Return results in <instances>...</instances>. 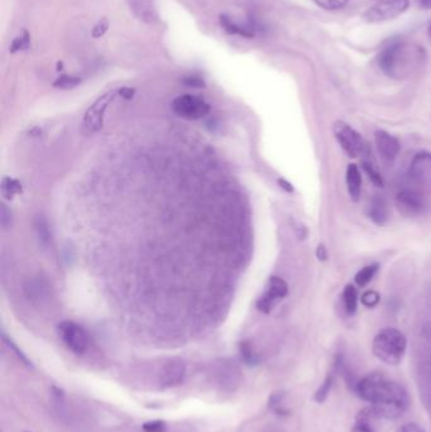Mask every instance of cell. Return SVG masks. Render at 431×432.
I'll list each match as a JSON object with an SVG mask.
<instances>
[{"mask_svg":"<svg viewBox=\"0 0 431 432\" xmlns=\"http://www.w3.org/2000/svg\"><path fill=\"white\" fill-rule=\"evenodd\" d=\"M424 51L403 41H392L378 55L381 71L392 79H403L420 64Z\"/></svg>","mask_w":431,"mask_h":432,"instance_id":"7a4b0ae2","label":"cell"},{"mask_svg":"<svg viewBox=\"0 0 431 432\" xmlns=\"http://www.w3.org/2000/svg\"><path fill=\"white\" fill-rule=\"evenodd\" d=\"M211 377L216 386L227 393L236 392L243 379L237 364L228 359L219 360L213 364Z\"/></svg>","mask_w":431,"mask_h":432,"instance_id":"277c9868","label":"cell"},{"mask_svg":"<svg viewBox=\"0 0 431 432\" xmlns=\"http://www.w3.org/2000/svg\"><path fill=\"white\" fill-rule=\"evenodd\" d=\"M173 111L188 120H196L206 116L210 111L208 102L194 96V95H181L176 98L173 102Z\"/></svg>","mask_w":431,"mask_h":432,"instance_id":"9c48e42d","label":"cell"},{"mask_svg":"<svg viewBox=\"0 0 431 432\" xmlns=\"http://www.w3.org/2000/svg\"><path fill=\"white\" fill-rule=\"evenodd\" d=\"M343 303L348 315H354L358 307V292L353 285H346L343 292Z\"/></svg>","mask_w":431,"mask_h":432,"instance_id":"ac0fdd59","label":"cell"},{"mask_svg":"<svg viewBox=\"0 0 431 432\" xmlns=\"http://www.w3.org/2000/svg\"><path fill=\"white\" fill-rule=\"evenodd\" d=\"M285 396L282 393H274L270 398V402H268V407L277 415H288V411L285 407Z\"/></svg>","mask_w":431,"mask_h":432,"instance_id":"cb8c5ba5","label":"cell"},{"mask_svg":"<svg viewBox=\"0 0 431 432\" xmlns=\"http://www.w3.org/2000/svg\"><path fill=\"white\" fill-rule=\"evenodd\" d=\"M35 226H36L37 238L39 240V244L44 246V248L49 246V244H50L51 233L47 220L44 219V216H37Z\"/></svg>","mask_w":431,"mask_h":432,"instance_id":"d6986e66","label":"cell"},{"mask_svg":"<svg viewBox=\"0 0 431 432\" xmlns=\"http://www.w3.org/2000/svg\"><path fill=\"white\" fill-rule=\"evenodd\" d=\"M406 338L403 332L394 327H386L378 332L373 339V354L378 359L397 366L401 363L406 353Z\"/></svg>","mask_w":431,"mask_h":432,"instance_id":"3957f363","label":"cell"},{"mask_svg":"<svg viewBox=\"0 0 431 432\" xmlns=\"http://www.w3.org/2000/svg\"><path fill=\"white\" fill-rule=\"evenodd\" d=\"M409 176L423 192H431V153L420 152L411 161Z\"/></svg>","mask_w":431,"mask_h":432,"instance_id":"ba28073f","label":"cell"},{"mask_svg":"<svg viewBox=\"0 0 431 432\" xmlns=\"http://www.w3.org/2000/svg\"><path fill=\"white\" fill-rule=\"evenodd\" d=\"M186 85L188 87H205V82L204 80L199 79V78H187V79L182 80Z\"/></svg>","mask_w":431,"mask_h":432,"instance_id":"8d00e7d4","label":"cell"},{"mask_svg":"<svg viewBox=\"0 0 431 432\" xmlns=\"http://www.w3.org/2000/svg\"><path fill=\"white\" fill-rule=\"evenodd\" d=\"M333 132L340 147L349 157L355 159L366 153L367 145L364 139L357 130L353 129L349 124L338 120L334 123Z\"/></svg>","mask_w":431,"mask_h":432,"instance_id":"8992f818","label":"cell"},{"mask_svg":"<svg viewBox=\"0 0 431 432\" xmlns=\"http://www.w3.org/2000/svg\"><path fill=\"white\" fill-rule=\"evenodd\" d=\"M368 216L376 225L381 226L383 224L387 223V202L385 201V199L376 196L371 200L368 205Z\"/></svg>","mask_w":431,"mask_h":432,"instance_id":"e0dca14e","label":"cell"},{"mask_svg":"<svg viewBox=\"0 0 431 432\" xmlns=\"http://www.w3.org/2000/svg\"><path fill=\"white\" fill-rule=\"evenodd\" d=\"M114 93H107V94L100 96L98 100L94 102L93 105L89 108V110L84 118V123L87 125V128L91 132H96L103 127V118L105 114V110L109 107V104L114 99Z\"/></svg>","mask_w":431,"mask_h":432,"instance_id":"4fadbf2b","label":"cell"},{"mask_svg":"<svg viewBox=\"0 0 431 432\" xmlns=\"http://www.w3.org/2000/svg\"><path fill=\"white\" fill-rule=\"evenodd\" d=\"M346 188L348 194L351 196L353 201H358L362 195V176H360V168L351 163L346 167Z\"/></svg>","mask_w":431,"mask_h":432,"instance_id":"2e32d148","label":"cell"},{"mask_svg":"<svg viewBox=\"0 0 431 432\" xmlns=\"http://www.w3.org/2000/svg\"><path fill=\"white\" fill-rule=\"evenodd\" d=\"M374 141L377 150L380 152L382 159H385L388 163H392L401 150L400 142L397 141V138L391 136L385 130H376L374 133Z\"/></svg>","mask_w":431,"mask_h":432,"instance_id":"5bb4252c","label":"cell"},{"mask_svg":"<svg viewBox=\"0 0 431 432\" xmlns=\"http://www.w3.org/2000/svg\"><path fill=\"white\" fill-rule=\"evenodd\" d=\"M60 336L64 340L66 346L76 355L87 353L89 348V335L84 327L72 321H64L58 325Z\"/></svg>","mask_w":431,"mask_h":432,"instance_id":"52a82bcc","label":"cell"},{"mask_svg":"<svg viewBox=\"0 0 431 432\" xmlns=\"http://www.w3.org/2000/svg\"><path fill=\"white\" fill-rule=\"evenodd\" d=\"M317 258L322 260L326 258V251H325L324 245H319V248H317Z\"/></svg>","mask_w":431,"mask_h":432,"instance_id":"f35d334b","label":"cell"},{"mask_svg":"<svg viewBox=\"0 0 431 432\" xmlns=\"http://www.w3.org/2000/svg\"><path fill=\"white\" fill-rule=\"evenodd\" d=\"M108 28V19H105V18H104V19H100L99 22L95 24V27H94L93 30H91V36H93L94 38H101V37L107 33Z\"/></svg>","mask_w":431,"mask_h":432,"instance_id":"836d02e7","label":"cell"},{"mask_svg":"<svg viewBox=\"0 0 431 432\" xmlns=\"http://www.w3.org/2000/svg\"><path fill=\"white\" fill-rule=\"evenodd\" d=\"M288 294V283L280 277H271L267 285L266 292L257 301V309L263 314H268Z\"/></svg>","mask_w":431,"mask_h":432,"instance_id":"8fae6325","label":"cell"},{"mask_svg":"<svg viewBox=\"0 0 431 432\" xmlns=\"http://www.w3.org/2000/svg\"><path fill=\"white\" fill-rule=\"evenodd\" d=\"M280 185H282V188H285L286 191H290V192H291V191L294 190V188H292V186H291L290 183H288L286 181L280 180Z\"/></svg>","mask_w":431,"mask_h":432,"instance_id":"60d3db41","label":"cell"},{"mask_svg":"<svg viewBox=\"0 0 431 432\" xmlns=\"http://www.w3.org/2000/svg\"><path fill=\"white\" fill-rule=\"evenodd\" d=\"M378 269H380V266H378L377 263H373V264H369V266L362 268L360 272L355 274V278H354L357 286H360V287H364V286H367L369 282L373 280V277L376 276V273L378 272Z\"/></svg>","mask_w":431,"mask_h":432,"instance_id":"ffe728a7","label":"cell"},{"mask_svg":"<svg viewBox=\"0 0 431 432\" xmlns=\"http://www.w3.org/2000/svg\"><path fill=\"white\" fill-rule=\"evenodd\" d=\"M143 432H167V424L162 420L147 421L142 425Z\"/></svg>","mask_w":431,"mask_h":432,"instance_id":"4dcf8cb0","label":"cell"},{"mask_svg":"<svg viewBox=\"0 0 431 432\" xmlns=\"http://www.w3.org/2000/svg\"><path fill=\"white\" fill-rule=\"evenodd\" d=\"M0 222L4 229H8L12 225V213L7 209L6 205H1L0 210Z\"/></svg>","mask_w":431,"mask_h":432,"instance_id":"e575fe53","label":"cell"},{"mask_svg":"<svg viewBox=\"0 0 431 432\" xmlns=\"http://www.w3.org/2000/svg\"><path fill=\"white\" fill-rule=\"evenodd\" d=\"M429 35H430V37H431V24H430V27H429Z\"/></svg>","mask_w":431,"mask_h":432,"instance_id":"7bdbcfd3","label":"cell"},{"mask_svg":"<svg viewBox=\"0 0 431 432\" xmlns=\"http://www.w3.org/2000/svg\"><path fill=\"white\" fill-rule=\"evenodd\" d=\"M130 9L143 22L155 23L159 21V15L151 0H128Z\"/></svg>","mask_w":431,"mask_h":432,"instance_id":"9a60e30c","label":"cell"},{"mask_svg":"<svg viewBox=\"0 0 431 432\" xmlns=\"http://www.w3.org/2000/svg\"><path fill=\"white\" fill-rule=\"evenodd\" d=\"M420 7L423 9H431V0H420Z\"/></svg>","mask_w":431,"mask_h":432,"instance_id":"ab89813d","label":"cell"},{"mask_svg":"<svg viewBox=\"0 0 431 432\" xmlns=\"http://www.w3.org/2000/svg\"><path fill=\"white\" fill-rule=\"evenodd\" d=\"M396 205L403 215L409 217L421 215L428 208L423 191L419 192L410 188H403L396 195Z\"/></svg>","mask_w":431,"mask_h":432,"instance_id":"30bf717a","label":"cell"},{"mask_svg":"<svg viewBox=\"0 0 431 432\" xmlns=\"http://www.w3.org/2000/svg\"><path fill=\"white\" fill-rule=\"evenodd\" d=\"M362 167H363L364 172L367 173L368 179L372 181L377 188H383V180H382L381 173L376 170V167H374L372 163L364 161V162L362 163Z\"/></svg>","mask_w":431,"mask_h":432,"instance_id":"83f0119b","label":"cell"},{"mask_svg":"<svg viewBox=\"0 0 431 432\" xmlns=\"http://www.w3.org/2000/svg\"><path fill=\"white\" fill-rule=\"evenodd\" d=\"M409 8L410 0H381L367 10L363 19L369 24L388 22L403 15Z\"/></svg>","mask_w":431,"mask_h":432,"instance_id":"5b68a950","label":"cell"},{"mask_svg":"<svg viewBox=\"0 0 431 432\" xmlns=\"http://www.w3.org/2000/svg\"><path fill=\"white\" fill-rule=\"evenodd\" d=\"M315 3L325 10L334 12V10L344 8L349 3V0H315Z\"/></svg>","mask_w":431,"mask_h":432,"instance_id":"f1b7e54d","label":"cell"},{"mask_svg":"<svg viewBox=\"0 0 431 432\" xmlns=\"http://www.w3.org/2000/svg\"><path fill=\"white\" fill-rule=\"evenodd\" d=\"M355 390L362 399L372 404L369 412L374 417L395 420L409 408L407 390L383 373L366 375L357 383Z\"/></svg>","mask_w":431,"mask_h":432,"instance_id":"6da1fadb","label":"cell"},{"mask_svg":"<svg viewBox=\"0 0 431 432\" xmlns=\"http://www.w3.org/2000/svg\"><path fill=\"white\" fill-rule=\"evenodd\" d=\"M396 432H425L420 426L416 424H405L400 426Z\"/></svg>","mask_w":431,"mask_h":432,"instance_id":"d590c367","label":"cell"},{"mask_svg":"<svg viewBox=\"0 0 431 432\" xmlns=\"http://www.w3.org/2000/svg\"><path fill=\"white\" fill-rule=\"evenodd\" d=\"M220 24L223 26V28L230 35H238V36L245 37V38H253V36H254L253 32L239 27L231 19H229L227 15H220Z\"/></svg>","mask_w":431,"mask_h":432,"instance_id":"44dd1931","label":"cell"},{"mask_svg":"<svg viewBox=\"0 0 431 432\" xmlns=\"http://www.w3.org/2000/svg\"><path fill=\"white\" fill-rule=\"evenodd\" d=\"M80 84H81V79H79V78L64 75V76L58 78L53 82V87H58V89H62V90H70V89H73V87H79Z\"/></svg>","mask_w":431,"mask_h":432,"instance_id":"4316f807","label":"cell"},{"mask_svg":"<svg viewBox=\"0 0 431 432\" xmlns=\"http://www.w3.org/2000/svg\"><path fill=\"white\" fill-rule=\"evenodd\" d=\"M3 341H4V344H6V345H7L10 350H13V352H15V355L18 357V359L21 360L24 366H27V367H32V363L29 361L28 358L23 354L22 350H19V349H18V346L15 345V341L8 338L7 335H6L4 332H3Z\"/></svg>","mask_w":431,"mask_h":432,"instance_id":"f546056e","label":"cell"},{"mask_svg":"<svg viewBox=\"0 0 431 432\" xmlns=\"http://www.w3.org/2000/svg\"><path fill=\"white\" fill-rule=\"evenodd\" d=\"M1 192L7 199H13L15 195L22 194V186L18 181L6 177L1 181Z\"/></svg>","mask_w":431,"mask_h":432,"instance_id":"7402d4cb","label":"cell"},{"mask_svg":"<svg viewBox=\"0 0 431 432\" xmlns=\"http://www.w3.org/2000/svg\"><path fill=\"white\" fill-rule=\"evenodd\" d=\"M368 417L369 415H362L360 421H357V424L353 427V432H376L373 427L369 425Z\"/></svg>","mask_w":431,"mask_h":432,"instance_id":"d6a6232c","label":"cell"},{"mask_svg":"<svg viewBox=\"0 0 431 432\" xmlns=\"http://www.w3.org/2000/svg\"><path fill=\"white\" fill-rule=\"evenodd\" d=\"M134 89H130V87H123L119 90V94L122 95L123 98L125 99H132L133 95H134Z\"/></svg>","mask_w":431,"mask_h":432,"instance_id":"74e56055","label":"cell"},{"mask_svg":"<svg viewBox=\"0 0 431 432\" xmlns=\"http://www.w3.org/2000/svg\"><path fill=\"white\" fill-rule=\"evenodd\" d=\"M62 67H64V64H62V62H58V71H61V70H62Z\"/></svg>","mask_w":431,"mask_h":432,"instance_id":"b9f144b4","label":"cell"},{"mask_svg":"<svg viewBox=\"0 0 431 432\" xmlns=\"http://www.w3.org/2000/svg\"><path fill=\"white\" fill-rule=\"evenodd\" d=\"M29 46H30V37H29L28 32L24 30L22 36H18L13 39V42L10 44L9 51H10L12 53H15V52H18V51L28 50Z\"/></svg>","mask_w":431,"mask_h":432,"instance_id":"484cf974","label":"cell"},{"mask_svg":"<svg viewBox=\"0 0 431 432\" xmlns=\"http://www.w3.org/2000/svg\"><path fill=\"white\" fill-rule=\"evenodd\" d=\"M186 375V364L182 360H167L159 370V382L165 388H173L184 383Z\"/></svg>","mask_w":431,"mask_h":432,"instance_id":"7c38bea8","label":"cell"},{"mask_svg":"<svg viewBox=\"0 0 431 432\" xmlns=\"http://www.w3.org/2000/svg\"><path fill=\"white\" fill-rule=\"evenodd\" d=\"M333 382H334L333 375H328V377L325 378V381H324L323 384H322V387L317 389V393H315V396H314V399L317 401V404H323L324 401L328 398L329 393H331V387H333Z\"/></svg>","mask_w":431,"mask_h":432,"instance_id":"d4e9b609","label":"cell"},{"mask_svg":"<svg viewBox=\"0 0 431 432\" xmlns=\"http://www.w3.org/2000/svg\"><path fill=\"white\" fill-rule=\"evenodd\" d=\"M380 301H381V296H380V294H377L376 291H368L364 295L362 296V300H360L362 305H364L366 307H369V309L376 307L380 303Z\"/></svg>","mask_w":431,"mask_h":432,"instance_id":"1f68e13d","label":"cell"},{"mask_svg":"<svg viewBox=\"0 0 431 432\" xmlns=\"http://www.w3.org/2000/svg\"><path fill=\"white\" fill-rule=\"evenodd\" d=\"M240 355L247 366H257L259 363L258 355L254 353L253 346L251 345L249 341L240 343Z\"/></svg>","mask_w":431,"mask_h":432,"instance_id":"603a6c76","label":"cell"}]
</instances>
